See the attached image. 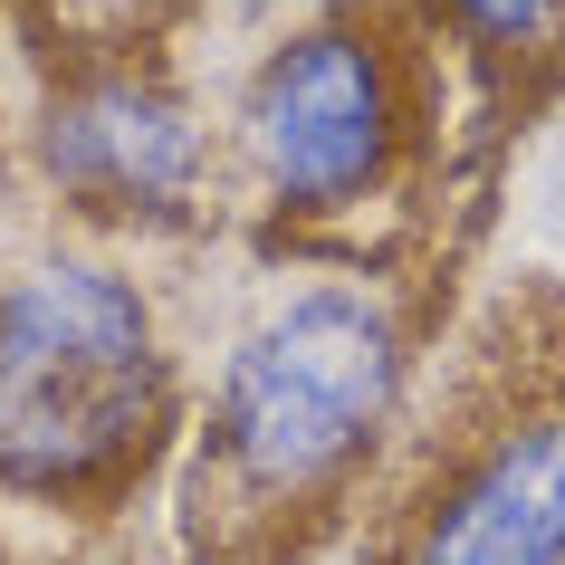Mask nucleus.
<instances>
[{
  "mask_svg": "<svg viewBox=\"0 0 565 565\" xmlns=\"http://www.w3.org/2000/svg\"><path fill=\"white\" fill-rule=\"evenodd\" d=\"M403 403V317L355 278L259 307L211 374L202 499L231 518H298L335 499Z\"/></svg>",
  "mask_w": 565,
  "mask_h": 565,
  "instance_id": "1",
  "label": "nucleus"
},
{
  "mask_svg": "<svg viewBox=\"0 0 565 565\" xmlns=\"http://www.w3.org/2000/svg\"><path fill=\"white\" fill-rule=\"evenodd\" d=\"M173 403V364L145 278L96 249L0 268V489L77 499L145 460Z\"/></svg>",
  "mask_w": 565,
  "mask_h": 565,
  "instance_id": "2",
  "label": "nucleus"
},
{
  "mask_svg": "<svg viewBox=\"0 0 565 565\" xmlns=\"http://www.w3.org/2000/svg\"><path fill=\"white\" fill-rule=\"evenodd\" d=\"M403 96L384 39L355 20H298L249 87H239V153L278 211H345L393 173Z\"/></svg>",
  "mask_w": 565,
  "mask_h": 565,
  "instance_id": "3",
  "label": "nucleus"
},
{
  "mask_svg": "<svg viewBox=\"0 0 565 565\" xmlns=\"http://www.w3.org/2000/svg\"><path fill=\"white\" fill-rule=\"evenodd\" d=\"M39 173L96 221H173L211 173V135L182 87L145 67H87L39 106Z\"/></svg>",
  "mask_w": 565,
  "mask_h": 565,
  "instance_id": "4",
  "label": "nucleus"
},
{
  "mask_svg": "<svg viewBox=\"0 0 565 565\" xmlns=\"http://www.w3.org/2000/svg\"><path fill=\"white\" fill-rule=\"evenodd\" d=\"M403 565H565V413L489 431L422 499Z\"/></svg>",
  "mask_w": 565,
  "mask_h": 565,
  "instance_id": "5",
  "label": "nucleus"
},
{
  "mask_svg": "<svg viewBox=\"0 0 565 565\" xmlns=\"http://www.w3.org/2000/svg\"><path fill=\"white\" fill-rule=\"evenodd\" d=\"M450 30L479 39V49H536V39L565 20V0H441Z\"/></svg>",
  "mask_w": 565,
  "mask_h": 565,
  "instance_id": "6",
  "label": "nucleus"
},
{
  "mask_svg": "<svg viewBox=\"0 0 565 565\" xmlns=\"http://www.w3.org/2000/svg\"><path fill=\"white\" fill-rule=\"evenodd\" d=\"M221 10H259L268 20V10H317V0H221Z\"/></svg>",
  "mask_w": 565,
  "mask_h": 565,
  "instance_id": "7",
  "label": "nucleus"
}]
</instances>
